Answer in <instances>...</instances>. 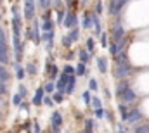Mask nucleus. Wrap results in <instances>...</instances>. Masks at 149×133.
I'll use <instances>...</instances> for the list:
<instances>
[{"label":"nucleus","instance_id":"f704fd0d","mask_svg":"<svg viewBox=\"0 0 149 133\" xmlns=\"http://www.w3.org/2000/svg\"><path fill=\"white\" fill-rule=\"evenodd\" d=\"M87 50H88L90 54L94 52V38H88V40H87Z\"/></svg>","mask_w":149,"mask_h":133},{"label":"nucleus","instance_id":"ddd939ff","mask_svg":"<svg viewBox=\"0 0 149 133\" xmlns=\"http://www.w3.org/2000/svg\"><path fill=\"white\" fill-rule=\"evenodd\" d=\"M74 85H76V76H70V80H68V85H66V88H64V94H68V95H71L74 90Z\"/></svg>","mask_w":149,"mask_h":133},{"label":"nucleus","instance_id":"f257e3e1","mask_svg":"<svg viewBox=\"0 0 149 133\" xmlns=\"http://www.w3.org/2000/svg\"><path fill=\"white\" fill-rule=\"evenodd\" d=\"M9 62V45H7V40H5V33L0 26V64L5 66Z\"/></svg>","mask_w":149,"mask_h":133},{"label":"nucleus","instance_id":"2f4dec72","mask_svg":"<svg viewBox=\"0 0 149 133\" xmlns=\"http://www.w3.org/2000/svg\"><path fill=\"white\" fill-rule=\"evenodd\" d=\"M12 104H14V105H21V104H23V97H21L19 94L12 95Z\"/></svg>","mask_w":149,"mask_h":133},{"label":"nucleus","instance_id":"1a4fd4ad","mask_svg":"<svg viewBox=\"0 0 149 133\" xmlns=\"http://www.w3.org/2000/svg\"><path fill=\"white\" fill-rule=\"evenodd\" d=\"M125 5H127V2H109V14H113V16L120 14Z\"/></svg>","mask_w":149,"mask_h":133},{"label":"nucleus","instance_id":"9d476101","mask_svg":"<svg viewBox=\"0 0 149 133\" xmlns=\"http://www.w3.org/2000/svg\"><path fill=\"white\" fill-rule=\"evenodd\" d=\"M123 48H125V40H123V42H120V43H111V45H109V52H111L113 57H116L118 54L125 52Z\"/></svg>","mask_w":149,"mask_h":133},{"label":"nucleus","instance_id":"72a5a7b5","mask_svg":"<svg viewBox=\"0 0 149 133\" xmlns=\"http://www.w3.org/2000/svg\"><path fill=\"white\" fill-rule=\"evenodd\" d=\"M70 36H71V40H73V42H76V40L80 38V30H78V28H74V30H71V33H70Z\"/></svg>","mask_w":149,"mask_h":133},{"label":"nucleus","instance_id":"f3484780","mask_svg":"<svg viewBox=\"0 0 149 133\" xmlns=\"http://www.w3.org/2000/svg\"><path fill=\"white\" fill-rule=\"evenodd\" d=\"M97 67L101 73H108V61L106 57H97Z\"/></svg>","mask_w":149,"mask_h":133},{"label":"nucleus","instance_id":"13d9d810","mask_svg":"<svg viewBox=\"0 0 149 133\" xmlns=\"http://www.w3.org/2000/svg\"><path fill=\"white\" fill-rule=\"evenodd\" d=\"M52 133H57V132H52Z\"/></svg>","mask_w":149,"mask_h":133},{"label":"nucleus","instance_id":"c85d7f7f","mask_svg":"<svg viewBox=\"0 0 149 133\" xmlns=\"http://www.w3.org/2000/svg\"><path fill=\"white\" fill-rule=\"evenodd\" d=\"M61 42H63V45H64V47H71V43H73V40H71V36H70V33H68V35H64Z\"/></svg>","mask_w":149,"mask_h":133},{"label":"nucleus","instance_id":"3c124183","mask_svg":"<svg viewBox=\"0 0 149 133\" xmlns=\"http://www.w3.org/2000/svg\"><path fill=\"white\" fill-rule=\"evenodd\" d=\"M54 5H56V7H61V5H63V2H61V0H56V2H54Z\"/></svg>","mask_w":149,"mask_h":133},{"label":"nucleus","instance_id":"e433bc0d","mask_svg":"<svg viewBox=\"0 0 149 133\" xmlns=\"http://www.w3.org/2000/svg\"><path fill=\"white\" fill-rule=\"evenodd\" d=\"M101 45L102 47H108V35L101 33Z\"/></svg>","mask_w":149,"mask_h":133},{"label":"nucleus","instance_id":"f03ea898","mask_svg":"<svg viewBox=\"0 0 149 133\" xmlns=\"http://www.w3.org/2000/svg\"><path fill=\"white\" fill-rule=\"evenodd\" d=\"M132 73V66L128 64V62H123V64H118V66L114 67V78L116 80H125L128 74Z\"/></svg>","mask_w":149,"mask_h":133},{"label":"nucleus","instance_id":"20e7f679","mask_svg":"<svg viewBox=\"0 0 149 133\" xmlns=\"http://www.w3.org/2000/svg\"><path fill=\"white\" fill-rule=\"evenodd\" d=\"M76 24H78V16H76V12H74V10H68V12H66V17H64L63 26H64V28H68V30H74V28H76Z\"/></svg>","mask_w":149,"mask_h":133},{"label":"nucleus","instance_id":"423d86ee","mask_svg":"<svg viewBox=\"0 0 149 133\" xmlns=\"http://www.w3.org/2000/svg\"><path fill=\"white\" fill-rule=\"evenodd\" d=\"M120 99L123 100V104H125V105H127V104H134V102L137 100V94H135L132 88H128V90H127V92L120 97Z\"/></svg>","mask_w":149,"mask_h":133},{"label":"nucleus","instance_id":"7c9ffc66","mask_svg":"<svg viewBox=\"0 0 149 133\" xmlns=\"http://www.w3.org/2000/svg\"><path fill=\"white\" fill-rule=\"evenodd\" d=\"M88 88H90V92H94V90L97 92V88H99V85H97V81H95L94 78H92V80H88Z\"/></svg>","mask_w":149,"mask_h":133},{"label":"nucleus","instance_id":"412c9836","mask_svg":"<svg viewBox=\"0 0 149 133\" xmlns=\"http://www.w3.org/2000/svg\"><path fill=\"white\" fill-rule=\"evenodd\" d=\"M42 30H43V33H47V31H54V21H52V19L43 21V23H42Z\"/></svg>","mask_w":149,"mask_h":133},{"label":"nucleus","instance_id":"49530a36","mask_svg":"<svg viewBox=\"0 0 149 133\" xmlns=\"http://www.w3.org/2000/svg\"><path fill=\"white\" fill-rule=\"evenodd\" d=\"M33 132H35V133H42V132H40V125H38L37 121L33 123Z\"/></svg>","mask_w":149,"mask_h":133},{"label":"nucleus","instance_id":"58836bf2","mask_svg":"<svg viewBox=\"0 0 149 133\" xmlns=\"http://www.w3.org/2000/svg\"><path fill=\"white\" fill-rule=\"evenodd\" d=\"M83 100H85V104H90V102H92V97H90V92H85V94H83Z\"/></svg>","mask_w":149,"mask_h":133},{"label":"nucleus","instance_id":"a878e982","mask_svg":"<svg viewBox=\"0 0 149 133\" xmlns=\"http://www.w3.org/2000/svg\"><path fill=\"white\" fill-rule=\"evenodd\" d=\"M43 90H45V94H54V90H56V83H54V81H49V83L43 87Z\"/></svg>","mask_w":149,"mask_h":133},{"label":"nucleus","instance_id":"4d7b16f0","mask_svg":"<svg viewBox=\"0 0 149 133\" xmlns=\"http://www.w3.org/2000/svg\"><path fill=\"white\" fill-rule=\"evenodd\" d=\"M5 133H10V132H5Z\"/></svg>","mask_w":149,"mask_h":133},{"label":"nucleus","instance_id":"864d4df0","mask_svg":"<svg viewBox=\"0 0 149 133\" xmlns=\"http://www.w3.org/2000/svg\"><path fill=\"white\" fill-rule=\"evenodd\" d=\"M83 133H92V130H90V128H85V130H83Z\"/></svg>","mask_w":149,"mask_h":133},{"label":"nucleus","instance_id":"2eb2a0df","mask_svg":"<svg viewBox=\"0 0 149 133\" xmlns=\"http://www.w3.org/2000/svg\"><path fill=\"white\" fill-rule=\"evenodd\" d=\"M12 67H14V71H16L17 80H19V81H21V80H24V73H26V71L23 69V66H21L19 62H14V64H12Z\"/></svg>","mask_w":149,"mask_h":133},{"label":"nucleus","instance_id":"6ab92c4d","mask_svg":"<svg viewBox=\"0 0 149 133\" xmlns=\"http://www.w3.org/2000/svg\"><path fill=\"white\" fill-rule=\"evenodd\" d=\"M118 111H120V114H121V119H123V121H127V118H128V112H130L128 105H125V104H120V105H118Z\"/></svg>","mask_w":149,"mask_h":133},{"label":"nucleus","instance_id":"603ef678","mask_svg":"<svg viewBox=\"0 0 149 133\" xmlns=\"http://www.w3.org/2000/svg\"><path fill=\"white\" fill-rule=\"evenodd\" d=\"M66 57H68V59H73L74 54H73V52H68V54H66Z\"/></svg>","mask_w":149,"mask_h":133},{"label":"nucleus","instance_id":"de8ad7c7","mask_svg":"<svg viewBox=\"0 0 149 133\" xmlns=\"http://www.w3.org/2000/svg\"><path fill=\"white\" fill-rule=\"evenodd\" d=\"M116 130H118V133H127V130H125L121 125H118V128H116Z\"/></svg>","mask_w":149,"mask_h":133},{"label":"nucleus","instance_id":"b1692460","mask_svg":"<svg viewBox=\"0 0 149 133\" xmlns=\"http://www.w3.org/2000/svg\"><path fill=\"white\" fill-rule=\"evenodd\" d=\"M66 12L68 9H57V23H64V17H66Z\"/></svg>","mask_w":149,"mask_h":133},{"label":"nucleus","instance_id":"0eeeda50","mask_svg":"<svg viewBox=\"0 0 149 133\" xmlns=\"http://www.w3.org/2000/svg\"><path fill=\"white\" fill-rule=\"evenodd\" d=\"M141 119H142V112H141L139 109L132 107V109H130V112H128L127 121H128V123H137V121H141Z\"/></svg>","mask_w":149,"mask_h":133},{"label":"nucleus","instance_id":"a19ab883","mask_svg":"<svg viewBox=\"0 0 149 133\" xmlns=\"http://www.w3.org/2000/svg\"><path fill=\"white\" fill-rule=\"evenodd\" d=\"M102 12V2H97L95 3V14H101Z\"/></svg>","mask_w":149,"mask_h":133},{"label":"nucleus","instance_id":"5fc2aeb1","mask_svg":"<svg viewBox=\"0 0 149 133\" xmlns=\"http://www.w3.org/2000/svg\"><path fill=\"white\" fill-rule=\"evenodd\" d=\"M0 19H2V12H0Z\"/></svg>","mask_w":149,"mask_h":133},{"label":"nucleus","instance_id":"37998d69","mask_svg":"<svg viewBox=\"0 0 149 133\" xmlns=\"http://www.w3.org/2000/svg\"><path fill=\"white\" fill-rule=\"evenodd\" d=\"M85 128H94V119H85Z\"/></svg>","mask_w":149,"mask_h":133},{"label":"nucleus","instance_id":"9b49d317","mask_svg":"<svg viewBox=\"0 0 149 133\" xmlns=\"http://www.w3.org/2000/svg\"><path fill=\"white\" fill-rule=\"evenodd\" d=\"M43 99H45V90H43V87H40L37 92H35L33 105H42V104H43Z\"/></svg>","mask_w":149,"mask_h":133},{"label":"nucleus","instance_id":"aec40b11","mask_svg":"<svg viewBox=\"0 0 149 133\" xmlns=\"http://www.w3.org/2000/svg\"><path fill=\"white\" fill-rule=\"evenodd\" d=\"M54 36H56V31H47V33H42L40 40H42V42L50 43V42H54Z\"/></svg>","mask_w":149,"mask_h":133},{"label":"nucleus","instance_id":"4c0bfd02","mask_svg":"<svg viewBox=\"0 0 149 133\" xmlns=\"http://www.w3.org/2000/svg\"><path fill=\"white\" fill-rule=\"evenodd\" d=\"M52 97H54V102H63V99H64V97H63V94H57V92H56Z\"/></svg>","mask_w":149,"mask_h":133},{"label":"nucleus","instance_id":"6e6d98bb","mask_svg":"<svg viewBox=\"0 0 149 133\" xmlns=\"http://www.w3.org/2000/svg\"><path fill=\"white\" fill-rule=\"evenodd\" d=\"M0 118H2V112H0Z\"/></svg>","mask_w":149,"mask_h":133},{"label":"nucleus","instance_id":"8fccbe9b","mask_svg":"<svg viewBox=\"0 0 149 133\" xmlns=\"http://www.w3.org/2000/svg\"><path fill=\"white\" fill-rule=\"evenodd\" d=\"M52 47H54V42H50V43H47V50H49V52L52 50Z\"/></svg>","mask_w":149,"mask_h":133},{"label":"nucleus","instance_id":"a18cd8bd","mask_svg":"<svg viewBox=\"0 0 149 133\" xmlns=\"http://www.w3.org/2000/svg\"><path fill=\"white\" fill-rule=\"evenodd\" d=\"M43 104H45V105H49V107H50V105H52V104H54V100L50 99V97H45V99H43Z\"/></svg>","mask_w":149,"mask_h":133},{"label":"nucleus","instance_id":"4468645a","mask_svg":"<svg viewBox=\"0 0 149 133\" xmlns=\"http://www.w3.org/2000/svg\"><path fill=\"white\" fill-rule=\"evenodd\" d=\"M9 80H10V73L7 71V67H5V66H2V64H0V83H3V85H5Z\"/></svg>","mask_w":149,"mask_h":133},{"label":"nucleus","instance_id":"09e8293b","mask_svg":"<svg viewBox=\"0 0 149 133\" xmlns=\"http://www.w3.org/2000/svg\"><path fill=\"white\" fill-rule=\"evenodd\" d=\"M19 107H21V109H26V111H28V102H24V100H23V104H21Z\"/></svg>","mask_w":149,"mask_h":133},{"label":"nucleus","instance_id":"a211bd4d","mask_svg":"<svg viewBox=\"0 0 149 133\" xmlns=\"http://www.w3.org/2000/svg\"><path fill=\"white\" fill-rule=\"evenodd\" d=\"M78 57H80V62L87 64V62L90 61V52H88V50H83V48H81V50L78 52Z\"/></svg>","mask_w":149,"mask_h":133},{"label":"nucleus","instance_id":"ea45409f","mask_svg":"<svg viewBox=\"0 0 149 133\" xmlns=\"http://www.w3.org/2000/svg\"><path fill=\"white\" fill-rule=\"evenodd\" d=\"M7 94V85H3V83H0V97H3Z\"/></svg>","mask_w":149,"mask_h":133},{"label":"nucleus","instance_id":"c9c22d12","mask_svg":"<svg viewBox=\"0 0 149 133\" xmlns=\"http://www.w3.org/2000/svg\"><path fill=\"white\" fill-rule=\"evenodd\" d=\"M19 95H21V97H23V99H24V97H26V95H28V90H26V87H24V85H23V83H21V85H19Z\"/></svg>","mask_w":149,"mask_h":133},{"label":"nucleus","instance_id":"6e6552de","mask_svg":"<svg viewBox=\"0 0 149 133\" xmlns=\"http://www.w3.org/2000/svg\"><path fill=\"white\" fill-rule=\"evenodd\" d=\"M50 123H52L54 132H57V130L61 128V125H63V116H61V112L54 111V114H52V118H50Z\"/></svg>","mask_w":149,"mask_h":133},{"label":"nucleus","instance_id":"c03bdc74","mask_svg":"<svg viewBox=\"0 0 149 133\" xmlns=\"http://www.w3.org/2000/svg\"><path fill=\"white\" fill-rule=\"evenodd\" d=\"M95 116H97V118H102V116H106V111H104V109H97V111H95Z\"/></svg>","mask_w":149,"mask_h":133},{"label":"nucleus","instance_id":"f8f14e48","mask_svg":"<svg viewBox=\"0 0 149 133\" xmlns=\"http://www.w3.org/2000/svg\"><path fill=\"white\" fill-rule=\"evenodd\" d=\"M128 88H130V87H128V81H127V80H121V81L118 83V87H116V95H118V97H121Z\"/></svg>","mask_w":149,"mask_h":133},{"label":"nucleus","instance_id":"393cba45","mask_svg":"<svg viewBox=\"0 0 149 133\" xmlns=\"http://www.w3.org/2000/svg\"><path fill=\"white\" fill-rule=\"evenodd\" d=\"M50 5H52V2H49V0H40L37 3V7H40L42 10H50V9H49Z\"/></svg>","mask_w":149,"mask_h":133},{"label":"nucleus","instance_id":"473e14b6","mask_svg":"<svg viewBox=\"0 0 149 133\" xmlns=\"http://www.w3.org/2000/svg\"><path fill=\"white\" fill-rule=\"evenodd\" d=\"M90 104H92V107H94L95 111H97V109H101V99H99V97H94Z\"/></svg>","mask_w":149,"mask_h":133},{"label":"nucleus","instance_id":"bb28decb","mask_svg":"<svg viewBox=\"0 0 149 133\" xmlns=\"http://www.w3.org/2000/svg\"><path fill=\"white\" fill-rule=\"evenodd\" d=\"M26 73L31 74V76H35V74H37V66H35L33 62H28V64H26Z\"/></svg>","mask_w":149,"mask_h":133},{"label":"nucleus","instance_id":"7ed1b4c3","mask_svg":"<svg viewBox=\"0 0 149 133\" xmlns=\"http://www.w3.org/2000/svg\"><path fill=\"white\" fill-rule=\"evenodd\" d=\"M111 36H113V43H120V42L125 40V30H123V26H121L120 21H116V23L113 24Z\"/></svg>","mask_w":149,"mask_h":133},{"label":"nucleus","instance_id":"4be33fe9","mask_svg":"<svg viewBox=\"0 0 149 133\" xmlns=\"http://www.w3.org/2000/svg\"><path fill=\"white\" fill-rule=\"evenodd\" d=\"M94 24H92V17H90V12H87L85 16H83V28L85 30H88V28H92Z\"/></svg>","mask_w":149,"mask_h":133},{"label":"nucleus","instance_id":"39448f33","mask_svg":"<svg viewBox=\"0 0 149 133\" xmlns=\"http://www.w3.org/2000/svg\"><path fill=\"white\" fill-rule=\"evenodd\" d=\"M35 7H37V3L31 2V0L24 2V19L26 21H33L35 19Z\"/></svg>","mask_w":149,"mask_h":133},{"label":"nucleus","instance_id":"79ce46f5","mask_svg":"<svg viewBox=\"0 0 149 133\" xmlns=\"http://www.w3.org/2000/svg\"><path fill=\"white\" fill-rule=\"evenodd\" d=\"M10 12H12V16H19V7L17 5H12L10 7Z\"/></svg>","mask_w":149,"mask_h":133},{"label":"nucleus","instance_id":"dca6fc26","mask_svg":"<svg viewBox=\"0 0 149 133\" xmlns=\"http://www.w3.org/2000/svg\"><path fill=\"white\" fill-rule=\"evenodd\" d=\"M38 24H40V21H38V19H33V42H35L37 45L42 42V40H40L42 35L38 33Z\"/></svg>","mask_w":149,"mask_h":133},{"label":"nucleus","instance_id":"c756f323","mask_svg":"<svg viewBox=\"0 0 149 133\" xmlns=\"http://www.w3.org/2000/svg\"><path fill=\"white\" fill-rule=\"evenodd\" d=\"M134 133H149V125H139Z\"/></svg>","mask_w":149,"mask_h":133},{"label":"nucleus","instance_id":"5701e85b","mask_svg":"<svg viewBox=\"0 0 149 133\" xmlns=\"http://www.w3.org/2000/svg\"><path fill=\"white\" fill-rule=\"evenodd\" d=\"M63 74H66V76H76V69H74L73 66H70V64H66L64 66V69H63Z\"/></svg>","mask_w":149,"mask_h":133},{"label":"nucleus","instance_id":"cd10ccee","mask_svg":"<svg viewBox=\"0 0 149 133\" xmlns=\"http://www.w3.org/2000/svg\"><path fill=\"white\" fill-rule=\"evenodd\" d=\"M85 71H87V66H85L83 62H80V64L76 66V76H83Z\"/></svg>","mask_w":149,"mask_h":133}]
</instances>
